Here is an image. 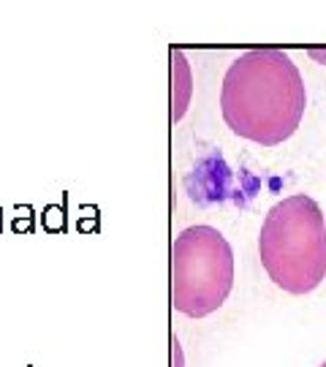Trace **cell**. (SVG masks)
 <instances>
[{
    "label": "cell",
    "instance_id": "obj_1",
    "mask_svg": "<svg viewBox=\"0 0 326 367\" xmlns=\"http://www.w3.org/2000/svg\"><path fill=\"white\" fill-rule=\"evenodd\" d=\"M305 107V79L283 49H248L223 76V120L237 136L248 142L261 147L283 145L296 134Z\"/></svg>",
    "mask_w": 326,
    "mask_h": 367
},
{
    "label": "cell",
    "instance_id": "obj_2",
    "mask_svg": "<svg viewBox=\"0 0 326 367\" xmlns=\"http://www.w3.org/2000/svg\"><path fill=\"white\" fill-rule=\"evenodd\" d=\"M258 256L269 280L289 294H310L326 278V223L316 199L296 193L261 223Z\"/></svg>",
    "mask_w": 326,
    "mask_h": 367
},
{
    "label": "cell",
    "instance_id": "obj_3",
    "mask_svg": "<svg viewBox=\"0 0 326 367\" xmlns=\"http://www.w3.org/2000/svg\"><path fill=\"white\" fill-rule=\"evenodd\" d=\"M234 289V251L212 226H188L172 242V305L204 319L223 307Z\"/></svg>",
    "mask_w": 326,
    "mask_h": 367
},
{
    "label": "cell",
    "instance_id": "obj_4",
    "mask_svg": "<svg viewBox=\"0 0 326 367\" xmlns=\"http://www.w3.org/2000/svg\"><path fill=\"white\" fill-rule=\"evenodd\" d=\"M172 125L180 123L185 111L190 107V96H193V76H190V66L185 60L180 49H172Z\"/></svg>",
    "mask_w": 326,
    "mask_h": 367
},
{
    "label": "cell",
    "instance_id": "obj_5",
    "mask_svg": "<svg viewBox=\"0 0 326 367\" xmlns=\"http://www.w3.org/2000/svg\"><path fill=\"white\" fill-rule=\"evenodd\" d=\"M44 226L49 229V231H60L63 229V215H60V210H46V218H44Z\"/></svg>",
    "mask_w": 326,
    "mask_h": 367
},
{
    "label": "cell",
    "instance_id": "obj_6",
    "mask_svg": "<svg viewBox=\"0 0 326 367\" xmlns=\"http://www.w3.org/2000/svg\"><path fill=\"white\" fill-rule=\"evenodd\" d=\"M307 55L316 60V63H321V66H326V49H318V46H313V49H307Z\"/></svg>",
    "mask_w": 326,
    "mask_h": 367
},
{
    "label": "cell",
    "instance_id": "obj_7",
    "mask_svg": "<svg viewBox=\"0 0 326 367\" xmlns=\"http://www.w3.org/2000/svg\"><path fill=\"white\" fill-rule=\"evenodd\" d=\"M321 367H326V362H324V365H321Z\"/></svg>",
    "mask_w": 326,
    "mask_h": 367
}]
</instances>
